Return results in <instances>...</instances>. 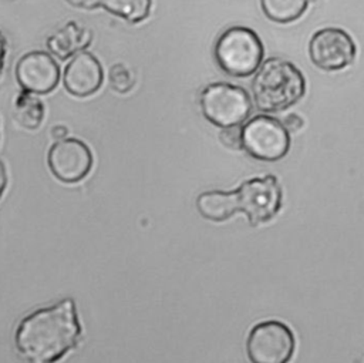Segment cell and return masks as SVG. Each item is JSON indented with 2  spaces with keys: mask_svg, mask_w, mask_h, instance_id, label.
Listing matches in <instances>:
<instances>
[{
  "mask_svg": "<svg viewBox=\"0 0 364 363\" xmlns=\"http://www.w3.org/2000/svg\"><path fill=\"white\" fill-rule=\"evenodd\" d=\"M81 325L75 302L65 298L24 316L14 333V346L27 363H55L78 346Z\"/></svg>",
  "mask_w": 364,
  "mask_h": 363,
  "instance_id": "1",
  "label": "cell"
},
{
  "mask_svg": "<svg viewBox=\"0 0 364 363\" xmlns=\"http://www.w3.org/2000/svg\"><path fill=\"white\" fill-rule=\"evenodd\" d=\"M255 73L252 94L256 107L263 112L283 111L296 104L306 93L303 73L289 60L270 57Z\"/></svg>",
  "mask_w": 364,
  "mask_h": 363,
  "instance_id": "2",
  "label": "cell"
},
{
  "mask_svg": "<svg viewBox=\"0 0 364 363\" xmlns=\"http://www.w3.org/2000/svg\"><path fill=\"white\" fill-rule=\"evenodd\" d=\"M264 54L260 37L249 27L232 26L222 31L213 47L219 68L232 77H247L262 64Z\"/></svg>",
  "mask_w": 364,
  "mask_h": 363,
  "instance_id": "3",
  "label": "cell"
},
{
  "mask_svg": "<svg viewBox=\"0 0 364 363\" xmlns=\"http://www.w3.org/2000/svg\"><path fill=\"white\" fill-rule=\"evenodd\" d=\"M199 104L203 117L220 128L239 127L252 111L249 93L230 83L208 84L200 93Z\"/></svg>",
  "mask_w": 364,
  "mask_h": 363,
  "instance_id": "4",
  "label": "cell"
},
{
  "mask_svg": "<svg viewBox=\"0 0 364 363\" xmlns=\"http://www.w3.org/2000/svg\"><path fill=\"white\" fill-rule=\"evenodd\" d=\"M240 148L255 159L279 161L290 148L289 131L270 115H256L240 128Z\"/></svg>",
  "mask_w": 364,
  "mask_h": 363,
  "instance_id": "5",
  "label": "cell"
},
{
  "mask_svg": "<svg viewBox=\"0 0 364 363\" xmlns=\"http://www.w3.org/2000/svg\"><path fill=\"white\" fill-rule=\"evenodd\" d=\"M296 347L294 335L280 320L255 325L247 336L246 352L252 363H289Z\"/></svg>",
  "mask_w": 364,
  "mask_h": 363,
  "instance_id": "6",
  "label": "cell"
},
{
  "mask_svg": "<svg viewBox=\"0 0 364 363\" xmlns=\"http://www.w3.org/2000/svg\"><path fill=\"white\" fill-rule=\"evenodd\" d=\"M237 211L255 226L276 216L282 208V186L274 175L246 179L235 189Z\"/></svg>",
  "mask_w": 364,
  "mask_h": 363,
  "instance_id": "7",
  "label": "cell"
},
{
  "mask_svg": "<svg viewBox=\"0 0 364 363\" xmlns=\"http://www.w3.org/2000/svg\"><path fill=\"white\" fill-rule=\"evenodd\" d=\"M309 56L320 70L338 71L353 63L355 44L347 31L338 27H324L311 36Z\"/></svg>",
  "mask_w": 364,
  "mask_h": 363,
  "instance_id": "8",
  "label": "cell"
},
{
  "mask_svg": "<svg viewBox=\"0 0 364 363\" xmlns=\"http://www.w3.org/2000/svg\"><path fill=\"white\" fill-rule=\"evenodd\" d=\"M51 174L61 182L75 184L85 178L92 168V154L87 144L77 138L55 141L47 154Z\"/></svg>",
  "mask_w": 364,
  "mask_h": 363,
  "instance_id": "9",
  "label": "cell"
},
{
  "mask_svg": "<svg viewBox=\"0 0 364 363\" xmlns=\"http://www.w3.org/2000/svg\"><path fill=\"white\" fill-rule=\"evenodd\" d=\"M16 78L23 91L48 94L60 81V67L46 51H30L16 64Z\"/></svg>",
  "mask_w": 364,
  "mask_h": 363,
  "instance_id": "10",
  "label": "cell"
},
{
  "mask_svg": "<svg viewBox=\"0 0 364 363\" xmlns=\"http://www.w3.org/2000/svg\"><path fill=\"white\" fill-rule=\"evenodd\" d=\"M104 71L98 58L87 51H80L68 61L63 74L64 88L75 97H87L98 91Z\"/></svg>",
  "mask_w": 364,
  "mask_h": 363,
  "instance_id": "11",
  "label": "cell"
},
{
  "mask_svg": "<svg viewBox=\"0 0 364 363\" xmlns=\"http://www.w3.org/2000/svg\"><path fill=\"white\" fill-rule=\"evenodd\" d=\"M92 40V31L74 20L67 21L46 40L48 51L60 60H67L87 48Z\"/></svg>",
  "mask_w": 364,
  "mask_h": 363,
  "instance_id": "12",
  "label": "cell"
},
{
  "mask_svg": "<svg viewBox=\"0 0 364 363\" xmlns=\"http://www.w3.org/2000/svg\"><path fill=\"white\" fill-rule=\"evenodd\" d=\"M78 9H105L128 23H139L151 13L152 0H65Z\"/></svg>",
  "mask_w": 364,
  "mask_h": 363,
  "instance_id": "13",
  "label": "cell"
},
{
  "mask_svg": "<svg viewBox=\"0 0 364 363\" xmlns=\"http://www.w3.org/2000/svg\"><path fill=\"white\" fill-rule=\"evenodd\" d=\"M196 208L199 214L209 221L220 222L229 219L237 212V202L235 191H206L196 198Z\"/></svg>",
  "mask_w": 364,
  "mask_h": 363,
  "instance_id": "14",
  "label": "cell"
},
{
  "mask_svg": "<svg viewBox=\"0 0 364 363\" xmlns=\"http://www.w3.org/2000/svg\"><path fill=\"white\" fill-rule=\"evenodd\" d=\"M13 115L20 127L36 130L44 120V105L36 94L21 91L14 100Z\"/></svg>",
  "mask_w": 364,
  "mask_h": 363,
  "instance_id": "15",
  "label": "cell"
},
{
  "mask_svg": "<svg viewBox=\"0 0 364 363\" xmlns=\"http://www.w3.org/2000/svg\"><path fill=\"white\" fill-rule=\"evenodd\" d=\"M310 0H260L264 16L274 23H291L309 7Z\"/></svg>",
  "mask_w": 364,
  "mask_h": 363,
  "instance_id": "16",
  "label": "cell"
},
{
  "mask_svg": "<svg viewBox=\"0 0 364 363\" xmlns=\"http://www.w3.org/2000/svg\"><path fill=\"white\" fill-rule=\"evenodd\" d=\"M134 75L128 67H125L124 64H115L111 67L109 84L114 91L121 94L128 93L134 87Z\"/></svg>",
  "mask_w": 364,
  "mask_h": 363,
  "instance_id": "17",
  "label": "cell"
},
{
  "mask_svg": "<svg viewBox=\"0 0 364 363\" xmlns=\"http://www.w3.org/2000/svg\"><path fill=\"white\" fill-rule=\"evenodd\" d=\"M220 141L226 147H229L232 149L240 148V130H239V127L222 128V131H220Z\"/></svg>",
  "mask_w": 364,
  "mask_h": 363,
  "instance_id": "18",
  "label": "cell"
},
{
  "mask_svg": "<svg viewBox=\"0 0 364 363\" xmlns=\"http://www.w3.org/2000/svg\"><path fill=\"white\" fill-rule=\"evenodd\" d=\"M282 124L284 125V128H286L287 131H289V130L297 131V130H300V128L303 127L304 121H303V118H301L299 114H289V115L283 120Z\"/></svg>",
  "mask_w": 364,
  "mask_h": 363,
  "instance_id": "19",
  "label": "cell"
},
{
  "mask_svg": "<svg viewBox=\"0 0 364 363\" xmlns=\"http://www.w3.org/2000/svg\"><path fill=\"white\" fill-rule=\"evenodd\" d=\"M50 134H51V137L54 138V140H63V138H67V134H68V130L64 127V125H54L53 128H51V131H50Z\"/></svg>",
  "mask_w": 364,
  "mask_h": 363,
  "instance_id": "20",
  "label": "cell"
},
{
  "mask_svg": "<svg viewBox=\"0 0 364 363\" xmlns=\"http://www.w3.org/2000/svg\"><path fill=\"white\" fill-rule=\"evenodd\" d=\"M6 186H7V172H6L4 164L0 161V198H1Z\"/></svg>",
  "mask_w": 364,
  "mask_h": 363,
  "instance_id": "21",
  "label": "cell"
}]
</instances>
